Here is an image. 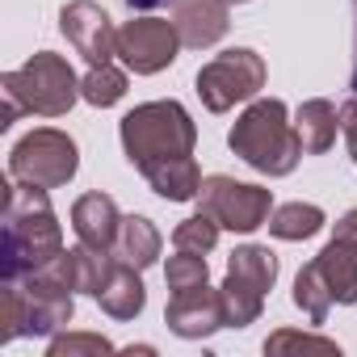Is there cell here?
<instances>
[{"label":"cell","mask_w":357,"mask_h":357,"mask_svg":"<svg viewBox=\"0 0 357 357\" xmlns=\"http://www.w3.org/2000/svg\"><path fill=\"white\" fill-rule=\"evenodd\" d=\"M332 286H328V278L319 273V265L311 261V265H303L298 269V278H294V307L311 319V324H324L328 319V311H332Z\"/></svg>","instance_id":"21"},{"label":"cell","mask_w":357,"mask_h":357,"mask_svg":"<svg viewBox=\"0 0 357 357\" xmlns=\"http://www.w3.org/2000/svg\"><path fill=\"white\" fill-rule=\"evenodd\" d=\"M139 273H143V269L122 265V261L114 257V269H109V278H105V286H101V294H97V303H101V311H105L109 319H135V315H143L147 290H143V278H139Z\"/></svg>","instance_id":"15"},{"label":"cell","mask_w":357,"mask_h":357,"mask_svg":"<svg viewBox=\"0 0 357 357\" xmlns=\"http://www.w3.org/2000/svg\"><path fill=\"white\" fill-rule=\"evenodd\" d=\"M63 252V227L51 206V190L13 181L5 190V282H22Z\"/></svg>","instance_id":"1"},{"label":"cell","mask_w":357,"mask_h":357,"mask_svg":"<svg viewBox=\"0 0 357 357\" xmlns=\"http://www.w3.org/2000/svg\"><path fill=\"white\" fill-rule=\"evenodd\" d=\"M143 181L164 198V202H198L202 194V168L194 155H172L151 168H143Z\"/></svg>","instance_id":"14"},{"label":"cell","mask_w":357,"mask_h":357,"mask_svg":"<svg viewBox=\"0 0 357 357\" xmlns=\"http://www.w3.org/2000/svg\"><path fill=\"white\" fill-rule=\"evenodd\" d=\"M227 147H231L248 168H257V172H265V176H290V172L298 168V160L307 155L282 97H261V101H252V105L231 122Z\"/></svg>","instance_id":"2"},{"label":"cell","mask_w":357,"mask_h":357,"mask_svg":"<svg viewBox=\"0 0 357 357\" xmlns=\"http://www.w3.org/2000/svg\"><path fill=\"white\" fill-rule=\"evenodd\" d=\"M315 265H319V273L328 278L332 298H336L340 307H353V303H357V240L332 236V240L324 244V252L315 257Z\"/></svg>","instance_id":"16"},{"label":"cell","mask_w":357,"mask_h":357,"mask_svg":"<svg viewBox=\"0 0 357 357\" xmlns=\"http://www.w3.org/2000/svg\"><path fill=\"white\" fill-rule=\"evenodd\" d=\"M0 93L22 101L26 114H38V118H63L76 97H80V80L72 72V63L55 51H38L30 55L22 68L0 76Z\"/></svg>","instance_id":"4"},{"label":"cell","mask_w":357,"mask_h":357,"mask_svg":"<svg viewBox=\"0 0 357 357\" xmlns=\"http://www.w3.org/2000/svg\"><path fill=\"white\" fill-rule=\"evenodd\" d=\"M17 336H30V298L22 282L0 286V344H9Z\"/></svg>","instance_id":"23"},{"label":"cell","mask_w":357,"mask_h":357,"mask_svg":"<svg viewBox=\"0 0 357 357\" xmlns=\"http://www.w3.org/2000/svg\"><path fill=\"white\" fill-rule=\"evenodd\" d=\"M172 26L181 34V47L206 51V47L223 43V34L231 30V5L227 0H176Z\"/></svg>","instance_id":"12"},{"label":"cell","mask_w":357,"mask_h":357,"mask_svg":"<svg viewBox=\"0 0 357 357\" xmlns=\"http://www.w3.org/2000/svg\"><path fill=\"white\" fill-rule=\"evenodd\" d=\"M278 282V257L265 244H240L227 257V278H223V307H227V328H248L265 311V294Z\"/></svg>","instance_id":"6"},{"label":"cell","mask_w":357,"mask_h":357,"mask_svg":"<svg viewBox=\"0 0 357 357\" xmlns=\"http://www.w3.org/2000/svg\"><path fill=\"white\" fill-rule=\"evenodd\" d=\"M349 5H353V76H349V89L357 97V0H349Z\"/></svg>","instance_id":"31"},{"label":"cell","mask_w":357,"mask_h":357,"mask_svg":"<svg viewBox=\"0 0 357 357\" xmlns=\"http://www.w3.org/2000/svg\"><path fill=\"white\" fill-rule=\"evenodd\" d=\"M122 5H126L130 13H155V9H168V5H176V0H122Z\"/></svg>","instance_id":"29"},{"label":"cell","mask_w":357,"mask_h":357,"mask_svg":"<svg viewBox=\"0 0 357 357\" xmlns=\"http://www.w3.org/2000/svg\"><path fill=\"white\" fill-rule=\"evenodd\" d=\"M198 206H202L219 227L248 236V231H257V227L269 223V215H273V194H269L265 185H248V181H236V176L215 172V176H206V181H202Z\"/></svg>","instance_id":"8"},{"label":"cell","mask_w":357,"mask_h":357,"mask_svg":"<svg viewBox=\"0 0 357 357\" xmlns=\"http://www.w3.org/2000/svg\"><path fill=\"white\" fill-rule=\"evenodd\" d=\"M294 130L303 139V151L307 155H324L332 143H336V130H340V109L328 101V97H311L298 105L294 114Z\"/></svg>","instance_id":"18"},{"label":"cell","mask_w":357,"mask_h":357,"mask_svg":"<svg viewBox=\"0 0 357 357\" xmlns=\"http://www.w3.org/2000/svg\"><path fill=\"white\" fill-rule=\"evenodd\" d=\"M80 97H84L89 105H97V109L118 105V101L126 97V72L114 68V63H97V68H89L84 80H80Z\"/></svg>","instance_id":"22"},{"label":"cell","mask_w":357,"mask_h":357,"mask_svg":"<svg viewBox=\"0 0 357 357\" xmlns=\"http://www.w3.org/2000/svg\"><path fill=\"white\" fill-rule=\"evenodd\" d=\"M164 282H168V294H190V290L211 286L206 257H202V252H176V257H168V265H164Z\"/></svg>","instance_id":"24"},{"label":"cell","mask_w":357,"mask_h":357,"mask_svg":"<svg viewBox=\"0 0 357 357\" xmlns=\"http://www.w3.org/2000/svg\"><path fill=\"white\" fill-rule=\"evenodd\" d=\"M164 324L172 336L181 340H202L219 328H227V307H223V290H190V294H172L164 307Z\"/></svg>","instance_id":"11"},{"label":"cell","mask_w":357,"mask_h":357,"mask_svg":"<svg viewBox=\"0 0 357 357\" xmlns=\"http://www.w3.org/2000/svg\"><path fill=\"white\" fill-rule=\"evenodd\" d=\"M290 349H311V353H340L336 340L328 336H311V332H294V328H282L265 340V353H290Z\"/></svg>","instance_id":"27"},{"label":"cell","mask_w":357,"mask_h":357,"mask_svg":"<svg viewBox=\"0 0 357 357\" xmlns=\"http://www.w3.org/2000/svg\"><path fill=\"white\" fill-rule=\"evenodd\" d=\"M51 357H101L114 353V340H105L101 332H68V336H51Z\"/></svg>","instance_id":"26"},{"label":"cell","mask_w":357,"mask_h":357,"mask_svg":"<svg viewBox=\"0 0 357 357\" xmlns=\"http://www.w3.org/2000/svg\"><path fill=\"white\" fill-rule=\"evenodd\" d=\"M118 139H122V151L126 160L143 172L160 160H172V155H194L198 147V126L190 118V109L181 101H147V105H135L122 122H118Z\"/></svg>","instance_id":"3"},{"label":"cell","mask_w":357,"mask_h":357,"mask_svg":"<svg viewBox=\"0 0 357 357\" xmlns=\"http://www.w3.org/2000/svg\"><path fill=\"white\" fill-rule=\"evenodd\" d=\"M59 30L72 43V51L89 59V68L114 63V55H118V30H114L109 13L97 5V0H68V5L59 9Z\"/></svg>","instance_id":"10"},{"label":"cell","mask_w":357,"mask_h":357,"mask_svg":"<svg viewBox=\"0 0 357 357\" xmlns=\"http://www.w3.org/2000/svg\"><path fill=\"white\" fill-rule=\"evenodd\" d=\"M227 5H248V0H227Z\"/></svg>","instance_id":"32"},{"label":"cell","mask_w":357,"mask_h":357,"mask_svg":"<svg viewBox=\"0 0 357 357\" xmlns=\"http://www.w3.org/2000/svg\"><path fill=\"white\" fill-rule=\"evenodd\" d=\"M219 223L206 215V211H198V215H190V219H181V223H176L172 227V248L176 252H211L215 244H219Z\"/></svg>","instance_id":"25"},{"label":"cell","mask_w":357,"mask_h":357,"mask_svg":"<svg viewBox=\"0 0 357 357\" xmlns=\"http://www.w3.org/2000/svg\"><path fill=\"white\" fill-rule=\"evenodd\" d=\"M265 76L269 72H265V59L257 51L231 47V51H223V55H215L211 63L198 68L194 89H198V97L211 114H227L240 101H252L265 89Z\"/></svg>","instance_id":"7"},{"label":"cell","mask_w":357,"mask_h":357,"mask_svg":"<svg viewBox=\"0 0 357 357\" xmlns=\"http://www.w3.org/2000/svg\"><path fill=\"white\" fill-rule=\"evenodd\" d=\"M176 51H181V34L164 17H130L118 30V59L135 76H155V72L172 68Z\"/></svg>","instance_id":"9"},{"label":"cell","mask_w":357,"mask_h":357,"mask_svg":"<svg viewBox=\"0 0 357 357\" xmlns=\"http://www.w3.org/2000/svg\"><path fill=\"white\" fill-rule=\"evenodd\" d=\"M68 265H72V290L97 298L109 269H114V252H97L89 244H76V248H68Z\"/></svg>","instance_id":"20"},{"label":"cell","mask_w":357,"mask_h":357,"mask_svg":"<svg viewBox=\"0 0 357 357\" xmlns=\"http://www.w3.org/2000/svg\"><path fill=\"white\" fill-rule=\"evenodd\" d=\"M336 236H349V240H357V206H353L349 215H340V219H336Z\"/></svg>","instance_id":"30"},{"label":"cell","mask_w":357,"mask_h":357,"mask_svg":"<svg viewBox=\"0 0 357 357\" xmlns=\"http://www.w3.org/2000/svg\"><path fill=\"white\" fill-rule=\"evenodd\" d=\"M160 248H164V236L155 231L151 219L143 215H122V227H118V240H114V257L122 265H135V269H151L160 261Z\"/></svg>","instance_id":"17"},{"label":"cell","mask_w":357,"mask_h":357,"mask_svg":"<svg viewBox=\"0 0 357 357\" xmlns=\"http://www.w3.org/2000/svg\"><path fill=\"white\" fill-rule=\"evenodd\" d=\"M340 135H344L349 155H353V164H357V97H349V101L340 105Z\"/></svg>","instance_id":"28"},{"label":"cell","mask_w":357,"mask_h":357,"mask_svg":"<svg viewBox=\"0 0 357 357\" xmlns=\"http://www.w3.org/2000/svg\"><path fill=\"white\" fill-rule=\"evenodd\" d=\"M118 227H122V215H118V202L109 194L93 190V194H80L72 202V231L80 244H89L97 252H114Z\"/></svg>","instance_id":"13"},{"label":"cell","mask_w":357,"mask_h":357,"mask_svg":"<svg viewBox=\"0 0 357 357\" xmlns=\"http://www.w3.org/2000/svg\"><path fill=\"white\" fill-rule=\"evenodd\" d=\"M324 211L311 206V202H286V206H273L269 215V236L273 240H286V244H303L311 236L324 231Z\"/></svg>","instance_id":"19"},{"label":"cell","mask_w":357,"mask_h":357,"mask_svg":"<svg viewBox=\"0 0 357 357\" xmlns=\"http://www.w3.org/2000/svg\"><path fill=\"white\" fill-rule=\"evenodd\" d=\"M80 168V147L68 130L55 126H38L26 139L13 143L9 151V176L22 185H38V190H63Z\"/></svg>","instance_id":"5"}]
</instances>
